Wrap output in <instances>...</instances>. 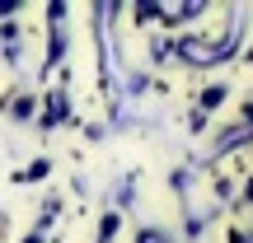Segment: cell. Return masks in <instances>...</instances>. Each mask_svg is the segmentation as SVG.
I'll list each match as a JSON object with an SVG mask.
<instances>
[{"mask_svg":"<svg viewBox=\"0 0 253 243\" xmlns=\"http://www.w3.org/2000/svg\"><path fill=\"white\" fill-rule=\"evenodd\" d=\"M47 169H52V164H47V159H33V164H28L24 173H19V178H47Z\"/></svg>","mask_w":253,"mask_h":243,"instance_id":"4","label":"cell"},{"mask_svg":"<svg viewBox=\"0 0 253 243\" xmlns=\"http://www.w3.org/2000/svg\"><path fill=\"white\" fill-rule=\"evenodd\" d=\"M118 229H122V215H118V210H108V215H103V225H99V243H113Z\"/></svg>","mask_w":253,"mask_h":243,"instance_id":"3","label":"cell"},{"mask_svg":"<svg viewBox=\"0 0 253 243\" xmlns=\"http://www.w3.org/2000/svg\"><path fill=\"white\" fill-rule=\"evenodd\" d=\"M9 112H14V117H28V112H33V99H28V94H24V99H14V103H9Z\"/></svg>","mask_w":253,"mask_h":243,"instance_id":"5","label":"cell"},{"mask_svg":"<svg viewBox=\"0 0 253 243\" xmlns=\"http://www.w3.org/2000/svg\"><path fill=\"white\" fill-rule=\"evenodd\" d=\"M66 117V89H56V94H47V112H42V126H56Z\"/></svg>","mask_w":253,"mask_h":243,"instance_id":"2","label":"cell"},{"mask_svg":"<svg viewBox=\"0 0 253 243\" xmlns=\"http://www.w3.org/2000/svg\"><path fill=\"white\" fill-rule=\"evenodd\" d=\"M225 99H230V89H225V84H207V89L197 94V112H211V108H220Z\"/></svg>","mask_w":253,"mask_h":243,"instance_id":"1","label":"cell"},{"mask_svg":"<svg viewBox=\"0 0 253 243\" xmlns=\"http://www.w3.org/2000/svg\"><path fill=\"white\" fill-rule=\"evenodd\" d=\"M24 243H42V234H28V239H24Z\"/></svg>","mask_w":253,"mask_h":243,"instance_id":"7","label":"cell"},{"mask_svg":"<svg viewBox=\"0 0 253 243\" xmlns=\"http://www.w3.org/2000/svg\"><path fill=\"white\" fill-rule=\"evenodd\" d=\"M141 243H169V234L164 229H141Z\"/></svg>","mask_w":253,"mask_h":243,"instance_id":"6","label":"cell"}]
</instances>
